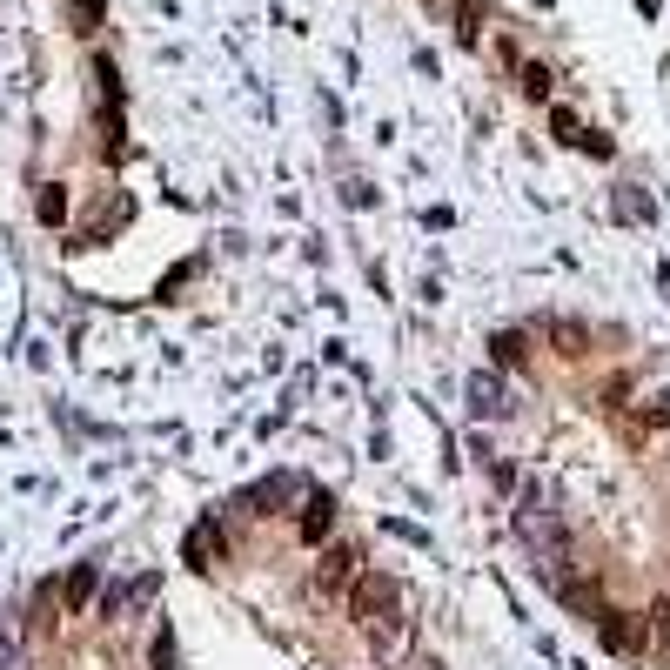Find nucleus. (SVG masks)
Listing matches in <instances>:
<instances>
[{
	"label": "nucleus",
	"mask_w": 670,
	"mask_h": 670,
	"mask_svg": "<svg viewBox=\"0 0 670 670\" xmlns=\"http://www.w3.org/2000/svg\"><path fill=\"white\" fill-rule=\"evenodd\" d=\"M329 523H335V503H329V496H315L309 516H302V536H309V543H322V530H329Z\"/></svg>",
	"instance_id": "obj_3"
},
{
	"label": "nucleus",
	"mask_w": 670,
	"mask_h": 670,
	"mask_svg": "<svg viewBox=\"0 0 670 670\" xmlns=\"http://www.w3.org/2000/svg\"><path fill=\"white\" fill-rule=\"evenodd\" d=\"M61 215H67V195H61V188H47V195H41V222H61Z\"/></svg>",
	"instance_id": "obj_6"
},
{
	"label": "nucleus",
	"mask_w": 670,
	"mask_h": 670,
	"mask_svg": "<svg viewBox=\"0 0 670 670\" xmlns=\"http://www.w3.org/2000/svg\"><path fill=\"white\" fill-rule=\"evenodd\" d=\"M523 88H530V101H543V94H550V74H543V67H530V74H523Z\"/></svg>",
	"instance_id": "obj_7"
},
{
	"label": "nucleus",
	"mask_w": 670,
	"mask_h": 670,
	"mask_svg": "<svg viewBox=\"0 0 670 670\" xmlns=\"http://www.w3.org/2000/svg\"><path fill=\"white\" fill-rule=\"evenodd\" d=\"M356 550H349V543H335V550H329V557H322V563H315V597H335V590H342V583H349V577H356Z\"/></svg>",
	"instance_id": "obj_2"
},
{
	"label": "nucleus",
	"mask_w": 670,
	"mask_h": 670,
	"mask_svg": "<svg viewBox=\"0 0 670 670\" xmlns=\"http://www.w3.org/2000/svg\"><path fill=\"white\" fill-rule=\"evenodd\" d=\"M469 396H476V409H490V416L503 409V389H496L490 376H476V382H469Z\"/></svg>",
	"instance_id": "obj_4"
},
{
	"label": "nucleus",
	"mask_w": 670,
	"mask_h": 670,
	"mask_svg": "<svg viewBox=\"0 0 670 670\" xmlns=\"http://www.w3.org/2000/svg\"><path fill=\"white\" fill-rule=\"evenodd\" d=\"M496 362L516 369V362H523V342H516V335H496Z\"/></svg>",
	"instance_id": "obj_5"
},
{
	"label": "nucleus",
	"mask_w": 670,
	"mask_h": 670,
	"mask_svg": "<svg viewBox=\"0 0 670 670\" xmlns=\"http://www.w3.org/2000/svg\"><path fill=\"white\" fill-rule=\"evenodd\" d=\"M356 624L369 630V644H376L382 657H396V650L409 644V617H402L396 577H362L356 583Z\"/></svg>",
	"instance_id": "obj_1"
}]
</instances>
